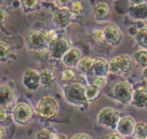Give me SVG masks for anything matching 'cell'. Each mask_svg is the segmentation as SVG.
I'll list each match as a JSON object with an SVG mask.
<instances>
[{
  "label": "cell",
  "instance_id": "7a4b0ae2",
  "mask_svg": "<svg viewBox=\"0 0 147 139\" xmlns=\"http://www.w3.org/2000/svg\"><path fill=\"white\" fill-rule=\"evenodd\" d=\"M25 44L29 50L39 52L48 49L49 44V31L32 29L25 37Z\"/></svg>",
  "mask_w": 147,
  "mask_h": 139
},
{
  "label": "cell",
  "instance_id": "4dcf8cb0",
  "mask_svg": "<svg viewBox=\"0 0 147 139\" xmlns=\"http://www.w3.org/2000/svg\"><path fill=\"white\" fill-rule=\"evenodd\" d=\"M107 78L105 76H101V77H97V78L94 80L93 84L95 86H97V88H99L100 89H104L105 87H106L107 85Z\"/></svg>",
  "mask_w": 147,
  "mask_h": 139
},
{
  "label": "cell",
  "instance_id": "ba28073f",
  "mask_svg": "<svg viewBox=\"0 0 147 139\" xmlns=\"http://www.w3.org/2000/svg\"><path fill=\"white\" fill-rule=\"evenodd\" d=\"M71 47L70 41L66 38H58L48 47L50 57L55 59H61L63 55Z\"/></svg>",
  "mask_w": 147,
  "mask_h": 139
},
{
  "label": "cell",
  "instance_id": "5bb4252c",
  "mask_svg": "<svg viewBox=\"0 0 147 139\" xmlns=\"http://www.w3.org/2000/svg\"><path fill=\"white\" fill-rule=\"evenodd\" d=\"M82 57V52L81 49L76 46H71L61 59L65 66L72 68L77 67Z\"/></svg>",
  "mask_w": 147,
  "mask_h": 139
},
{
  "label": "cell",
  "instance_id": "6da1fadb",
  "mask_svg": "<svg viewBox=\"0 0 147 139\" xmlns=\"http://www.w3.org/2000/svg\"><path fill=\"white\" fill-rule=\"evenodd\" d=\"M63 96L68 104L74 107L87 109L89 106L85 96V86L77 82L64 84L62 87Z\"/></svg>",
  "mask_w": 147,
  "mask_h": 139
},
{
  "label": "cell",
  "instance_id": "83f0119b",
  "mask_svg": "<svg viewBox=\"0 0 147 139\" xmlns=\"http://www.w3.org/2000/svg\"><path fill=\"white\" fill-rule=\"evenodd\" d=\"M54 132L49 128H43L35 133V139H51L54 135Z\"/></svg>",
  "mask_w": 147,
  "mask_h": 139
},
{
  "label": "cell",
  "instance_id": "603a6c76",
  "mask_svg": "<svg viewBox=\"0 0 147 139\" xmlns=\"http://www.w3.org/2000/svg\"><path fill=\"white\" fill-rule=\"evenodd\" d=\"M134 136L140 139H147V123L138 121L136 124Z\"/></svg>",
  "mask_w": 147,
  "mask_h": 139
},
{
  "label": "cell",
  "instance_id": "ac0fdd59",
  "mask_svg": "<svg viewBox=\"0 0 147 139\" xmlns=\"http://www.w3.org/2000/svg\"><path fill=\"white\" fill-rule=\"evenodd\" d=\"M110 73V67H109V61L103 57H99L95 59L94 62L93 74L96 77L105 76Z\"/></svg>",
  "mask_w": 147,
  "mask_h": 139
},
{
  "label": "cell",
  "instance_id": "f35d334b",
  "mask_svg": "<svg viewBox=\"0 0 147 139\" xmlns=\"http://www.w3.org/2000/svg\"><path fill=\"white\" fill-rule=\"evenodd\" d=\"M6 132H5V129L2 125H0V139H4L5 138Z\"/></svg>",
  "mask_w": 147,
  "mask_h": 139
},
{
  "label": "cell",
  "instance_id": "2e32d148",
  "mask_svg": "<svg viewBox=\"0 0 147 139\" xmlns=\"http://www.w3.org/2000/svg\"><path fill=\"white\" fill-rule=\"evenodd\" d=\"M15 97L14 91L9 85L0 84V107H6Z\"/></svg>",
  "mask_w": 147,
  "mask_h": 139
},
{
  "label": "cell",
  "instance_id": "d590c367",
  "mask_svg": "<svg viewBox=\"0 0 147 139\" xmlns=\"http://www.w3.org/2000/svg\"><path fill=\"white\" fill-rule=\"evenodd\" d=\"M104 139H125V138L120 135L118 133H115L107 135L104 138Z\"/></svg>",
  "mask_w": 147,
  "mask_h": 139
},
{
  "label": "cell",
  "instance_id": "e0dca14e",
  "mask_svg": "<svg viewBox=\"0 0 147 139\" xmlns=\"http://www.w3.org/2000/svg\"><path fill=\"white\" fill-rule=\"evenodd\" d=\"M41 85L45 86H51L56 80V72L52 67L43 68L39 71Z\"/></svg>",
  "mask_w": 147,
  "mask_h": 139
},
{
  "label": "cell",
  "instance_id": "836d02e7",
  "mask_svg": "<svg viewBox=\"0 0 147 139\" xmlns=\"http://www.w3.org/2000/svg\"><path fill=\"white\" fill-rule=\"evenodd\" d=\"M69 139H93V138L87 133H78L72 136Z\"/></svg>",
  "mask_w": 147,
  "mask_h": 139
},
{
  "label": "cell",
  "instance_id": "7402d4cb",
  "mask_svg": "<svg viewBox=\"0 0 147 139\" xmlns=\"http://www.w3.org/2000/svg\"><path fill=\"white\" fill-rule=\"evenodd\" d=\"M100 90L94 84L87 85L85 86V96L87 102H93L98 99L100 95Z\"/></svg>",
  "mask_w": 147,
  "mask_h": 139
},
{
  "label": "cell",
  "instance_id": "484cf974",
  "mask_svg": "<svg viewBox=\"0 0 147 139\" xmlns=\"http://www.w3.org/2000/svg\"><path fill=\"white\" fill-rule=\"evenodd\" d=\"M40 0H21V6L25 12H30L35 10L40 5Z\"/></svg>",
  "mask_w": 147,
  "mask_h": 139
},
{
  "label": "cell",
  "instance_id": "277c9868",
  "mask_svg": "<svg viewBox=\"0 0 147 139\" xmlns=\"http://www.w3.org/2000/svg\"><path fill=\"white\" fill-rule=\"evenodd\" d=\"M121 115L119 110L114 107H106L100 110L97 116L99 125L110 130H116Z\"/></svg>",
  "mask_w": 147,
  "mask_h": 139
},
{
  "label": "cell",
  "instance_id": "8fae6325",
  "mask_svg": "<svg viewBox=\"0 0 147 139\" xmlns=\"http://www.w3.org/2000/svg\"><path fill=\"white\" fill-rule=\"evenodd\" d=\"M71 20L72 15L69 8H58L52 16V22L58 29H66Z\"/></svg>",
  "mask_w": 147,
  "mask_h": 139
},
{
  "label": "cell",
  "instance_id": "d6986e66",
  "mask_svg": "<svg viewBox=\"0 0 147 139\" xmlns=\"http://www.w3.org/2000/svg\"><path fill=\"white\" fill-rule=\"evenodd\" d=\"M129 14L132 18L137 20H147V3L138 5H131Z\"/></svg>",
  "mask_w": 147,
  "mask_h": 139
},
{
  "label": "cell",
  "instance_id": "8992f818",
  "mask_svg": "<svg viewBox=\"0 0 147 139\" xmlns=\"http://www.w3.org/2000/svg\"><path fill=\"white\" fill-rule=\"evenodd\" d=\"M34 112L32 107L29 104L25 102H20L16 104L12 110V117L17 125L20 126L29 124L34 118Z\"/></svg>",
  "mask_w": 147,
  "mask_h": 139
},
{
  "label": "cell",
  "instance_id": "1f68e13d",
  "mask_svg": "<svg viewBox=\"0 0 147 139\" xmlns=\"http://www.w3.org/2000/svg\"><path fill=\"white\" fill-rule=\"evenodd\" d=\"M54 2L59 8H69L73 0H54Z\"/></svg>",
  "mask_w": 147,
  "mask_h": 139
},
{
  "label": "cell",
  "instance_id": "f1b7e54d",
  "mask_svg": "<svg viewBox=\"0 0 147 139\" xmlns=\"http://www.w3.org/2000/svg\"><path fill=\"white\" fill-rule=\"evenodd\" d=\"M75 73L70 69L64 70L61 73V80L67 83H71L75 78Z\"/></svg>",
  "mask_w": 147,
  "mask_h": 139
},
{
  "label": "cell",
  "instance_id": "4fadbf2b",
  "mask_svg": "<svg viewBox=\"0 0 147 139\" xmlns=\"http://www.w3.org/2000/svg\"><path fill=\"white\" fill-rule=\"evenodd\" d=\"M92 13L94 20L98 22H105L110 19L111 10L110 5L105 2H99L92 7Z\"/></svg>",
  "mask_w": 147,
  "mask_h": 139
},
{
  "label": "cell",
  "instance_id": "8d00e7d4",
  "mask_svg": "<svg viewBox=\"0 0 147 139\" xmlns=\"http://www.w3.org/2000/svg\"><path fill=\"white\" fill-rule=\"evenodd\" d=\"M51 139H69V138L64 133H55Z\"/></svg>",
  "mask_w": 147,
  "mask_h": 139
},
{
  "label": "cell",
  "instance_id": "f546056e",
  "mask_svg": "<svg viewBox=\"0 0 147 139\" xmlns=\"http://www.w3.org/2000/svg\"><path fill=\"white\" fill-rule=\"evenodd\" d=\"M92 36L94 40L99 44H102L105 42L102 29L94 30L92 32Z\"/></svg>",
  "mask_w": 147,
  "mask_h": 139
},
{
  "label": "cell",
  "instance_id": "cb8c5ba5",
  "mask_svg": "<svg viewBox=\"0 0 147 139\" xmlns=\"http://www.w3.org/2000/svg\"><path fill=\"white\" fill-rule=\"evenodd\" d=\"M134 58L136 62L141 66L147 67V49H140L134 54Z\"/></svg>",
  "mask_w": 147,
  "mask_h": 139
},
{
  "label": "cell",
  "instance_id": "e575fe53",
  "mask_svg": "<svg viewBox=\"0 0 147 139\" xmlns=\"http://www.w3.org/2000/svg\"><path fill=\"white\" fill-rule=\"evenodd\" d=\"M8 18H9L8 12L5 10L0 8V26H2V25H4L6 22Z\"/></svg>",
  "mask_w": 147,
  "mask_h": 139
},
{
  "label": "cell",
  "instance_id": "60d3db41",
  "mask_svg": "<svg viewBox=\"0 0 147 139\" xmlns=\"http://www.w3.org/2000/svg\"><path fill=\"white\" fill-rule=\"evenodd\" d=\"M43 1H45V2H52V1H54V0H43Z\"/></svg>",
  "mask_w": 147,
  "mask_h": 139
},
{
  "label": "cell",
  "instance_id": "4316f807",
  "mask_svg": "<svg viewBox=\"0 0 147 139\" xmlns=\"http://www.w3.org/2000/svg\"><path fill=\"white\" fill-rule=\"evenodd\" d=\"M10 46L7 42L0 41V62H5L10 55Z\"/></svg>",
  "mask_w": 147,
  "mask_h": 139
},
{
  "label": "cell",
  "instance_id": "9c48e42d",
  "mask_svg": "<svg viewBox=\"0 0 147 139\" xmlns=\"http://www.w3.org/2000/svg\"><path fill=\"white\" fill-rule=\"evenodd\" d=\"M105 41L112 46H117L122 42L123 33L115 24H108L102 29Z\"/></svg>",
  "mask_w": 147,
  "mask_h": 139
},
{
  "label": "cell",
  "instance_id": "7c38bea8",
  "mask_svg": "<svg viewBox=\"0 0 147 139\" xmlns=\"http://www.w3.org/2000/svg\"><path fill=\"white\" fill-rule=\"evenodd\" d=\"M136 120L131 115L121 117L117 125V133L124 137H129L134 135Z\"/></svg>",
  "mask_w": 147,
  "mask_h": 139
},
{
  "label": "cell",
  "instance_id": "44dd1931",
  "mask_svg": "<svg viewBox=\"0 0 147 139\" xmlns=\"http://www.w3.org/2000/svg\"><path fill=\"white\" fill-rule=\"evenodd\" d=\"M134 39L141 49H147V25H143L137 30Z\"/></svg>",
  "mask_w": 147,
  "mask_h": 139
},
{
  "label": "cell",
  "instance_id": "74e56055",
  "mask_svg": "<svg viewBox=\"0 0 147 139\" xmlns=\"http://www.w3.org/2000/svg\"><path fill=\"white\" fill-rule=\"evenodd\" d=\"M129 2L131 5H138L147 3V0H129Z\"/></svg>",
  "mask_w": 147,
  "mask_h": 139
},
{
  "label": "cell",
  "instance_id": "d6a6232c",
  "mask_svg": "<svg viewBox=\"0 0 147 139\" xmlns=\"http://www.w3.org/2000/svg\"><path fill=\"white\" fill-rule=\"evenodd\" d=\"M9 113L6 107H0V123H3L7 120Z\"/></svg>",
  "mask_w": 147,
  "mask_h": 139
},
{
  "label": "cell",
  "instance_id": "d4e9b609",
  "mask_svg": "<svg viewBox=\"0 0 147 139\" xmlns=\"http://www.w3.org/2000/svg\"><path fill=\"white\" fill-rule=\"evenodd\" d=\"M69 10L72 15V20L81 16L84 12V5L80 1H73Z\"/></svg>",
  "mask_w": 147,
  "mask_h": 139
},
{
  "label": "cell",
  "instance_id": "9a60e30c",
  "mask_svg": "<svg viewBox=\"0 0 147 139\" xmlns=\"http://www.w3.org/2000/svg\"><path fill=\"white\" fill-rule=\"evenodd\" d=\"M131 105L138 109L147 108V87L141 86L134 91Z\"/></svg>",
  "mask_w": 147,
  "mask_h": 139
},
{
  "label": "cell",
  "instance_id": "5b68a950",
  "mask_svg": "<svg viewBox=\"0 0 147 139\" xmlns=\"http://www.w3.org/2000/svg\"><path fill=\"white\" fill-rule=\"evenodd\" d=\"M110 73L122 76L132 71L134 67L133 59L129 55L122 54L113 57L109 60Z\"/></svg>",
  "mask_w": 147,
  "mask_h": 139
},
{
  "label": "cell",
  "instance_id": "52a82bcc",
  "mask_svg": "<svg viewBox=\"0 0 147 139\" xmlns=\"http://www.w3.org/2000/svg\"><path fill=\"white\" fill-rule=\"evenodd\" d=\"M134 91L133 85L129 81L126 80H121L113 88V97L123 105H128L131 104Z\"/></svg>",
  "mask_w": 147,
  "mask_h": 139
},
{
  "label": "cell",
  "instance_id": "ab89813d",
  "mask_svg": "<svg viewBox=\"0 0 147 139\" xmlns=\"http://www.w3.org/2000/svg\"><path fill=\"white\" fill-rule=\"evenodd\" d=\"M142 77L146 81H147V67H144V70L142 71Z\"/></svg>",
  "mask_w": 147,
  "mask_h": 139
},
{
  "label": "cell",
  "instance_id": "ffe728a7",
  "mask_svg": "<svg viewBox=\"0 0 147 139\" xmlns=\"http://www.w3.org/2000/svg\"><path fill=\"white\" fill-rule=\"evenodd\" d=\"M95 59L90 56H82L79 62L77 67L84 73H93Z\"/></svg>",
  "mask_w": 147,
  "mask_h": 139
},
{
  "label": "cell",
  "instance_id": "30bf717a",
  "mask_svg": "<svg viewBox=\"0 0 147 139\" xmlns=\"http://www.w3.org/2000/svg\"><path fill=\"white\" fill-rule=\"evenodd\" d=\"M22 83L28 90L36 91L41 85L39 71L34 68H27L22 76Z\"/></svg>",
  "mask_w": 147,
  "mask_h": 139
},
{
  "label": "cell",
  "instance_id": "3957f363",
  "mask_svg": "<svg viewBox=\"0 0 147 139\" xmlns=\"http://www.w3.org/2000/svg\"><path fill=\"white\" fill-rule=\"evenodd\" d=\"M60 106L57 99L52 96H43L38 102L35 112L38 115L44 119H52L59 114Z\"/></svg>",
  "mask_w": 147,
  "mask_h": 139
}]
</instances>
